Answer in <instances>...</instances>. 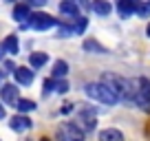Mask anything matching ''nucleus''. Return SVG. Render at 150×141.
Instances as JSON below:
<instances>
[{"label": "nucleus", "mask_w": 150, "mask_h": 141, "mask_svg": "<svg viewBox=\"0 0 150 141\" xmlns=\"http://www.w3.org/2000/svg\"><path fill=\"white\" fill-rule=\"evenodd\" d=\"M66 73H69V64H66V62H55V64H53V77H64Z\"/></svg>", "instance_id": "nucleus-8"}, {"label": "nucleus", "mask_w": 150, "mask_h": 141, "mask_svg": "<svg viewBox=\"0 0 150 141\" xmlns=\"http://www.w3.org/2000/svg\"><path fill=\"white\" fill-rule=\"evenodd\" d=\"M69 88H71V86H69V82H66V80H62V82H55V90H57V93H66Z\"/></svg>", "instance_id": "nucleus-11"}, {"label": "nucleus", "mask_w": 150, "mask_h": 141, "mask_svg": "<svg viewBox=\"0 0 150 141\" xmlns=\"http://www.w3.org/2000/svg\"><path fill=\"white\" fill-rule=\"evenodd\" d=\"M57 137H60V141H84V132L75 123H62L57 130Z\"/></svg>", "instance_id": "nucleus-2"}, {"label": "nucleus", "mask_w": 150, "mask_h": 141, "mask_svg": "<svg viewBox=\"0 0 150 141\" xmlns=\"http://www.w3.org/2000/svg\"><path fill=\"white\" fill-rule=\"evenodd\" d=\"M13 75H16V82H20V84H31L33 77H35V70L27 68V66H18L13 70Z\"/></svg>", "instance_id": "nucleus-3"}, {"label": "nucleus", "mask_w": 150, "mask_h": 141, "mask_svg": "<svg viewBox=\"0 0 150 141\" xmlns=\"http://www.w3.org/2000/svg\"><path fill=\"white\" fill-rule=\"evenodd\" d=\"M0 97H2V102H9V104H16L18 102V88H16L13 84H5L2 86V90H0Z\"/></svg>", "instance_id": "nucleus-4"}, {"label": "nucleus", "mask_w": 150, "mask_h": 141, "mask_svg": "<svg viewBox=\"0 0 150 141\" xmlns=\"http://www.w3.org/2000/svg\"><path fill=\"white\" fill-rule=\"evenodd\" d=\"M97 11H104V13H106V11H108V5H106V2H99V5H97Z\"/></svg>", "instance_id": "nucleus-13"}, {"label": "nucleus", "mask_w": 150, "mask_h": 141, "mask_svg": "<svg viewBox=\"0 0 150 141\" xmlns=\"http://www.w3.org/2000/svg\"><path fill=\"white\" fill-rule=\"evenodd\" d=\"M84 93L88 95L91 99H95V102H99V104H106V106L117 104V99H119L117 95H115L106 84H104V82H93V84H86Z\"/></svg>", "instance_id": "nucleus-1"}, {"label": "nucleus", "mask_w": 150, "mask_h": 141, "mask_svg": "<svg viewBox=\"0 0 150 141\" xmlns=\"http://www.w3.org/2000/svg\"><path fill=\"white\" fill-rule=\"evenodd\" d=\"M11 130H16V132H22V130H29L31 128V119L29 117H24V115H16L13 119H11Z\"/></svg>", "instance_id": "nucleus-5"}, {"label": "nucleus", "mask_w": 150, "mask_h": 141, "mask_svg": "<svg viewBox=\"0 0 150 141\" xmlns=\"http://www.w3.org/2000/svg\"><path fill=\"white\" fill-rule=\"evenodd\" d=\"M16 110L18 113H31V110H35V102H31V99H18L16 102Z\"/></svg>", "instance_id": "nucleus-7"}, {"label": "nucleus", "mask_w": 150, "mask_h": 141, "mask_svg": "<svg viewBox=\"0 0 150 141\" xmlns=\"http://www.w3.org/2000/svg\"><path fill=\"white\" fill-rule=\"evenodd\" d=\"M40 141H49V139H40Z\"/></svg>", "instance_id": "nucleus-16"}, {"label": "nucleus", "mask_w": 150, "mask_h": 141, "mask_svg": "<svg viewBox=\"0 0 150 141\" xmlns=\"http://www.w3.org/2000/svg\"><path fill=\"white\" fill-rule=\"evenodd\" d=\"M5 49L9 53H18V40H16V38H7L5 40Z\"/></svg>", "instance_id": "nucleus-10"}, {"label": "nucleus", "mask_w": 150, "mask_h": 141, "mask_svg": "<svg viewBox=\"0 0 150 141\" xmlns=\"http://www.w3.org/2000/svg\"><path fill=\"white\" fill-rule=\"evenodd\" d=\"M84 49H91V51H97V53H104V49L99 47L97 42H86V44H84Z\"/></svg>", "instance_id": "nucleus-12"}, {"label": "nucleus", "mask_w": 150, "mask_h": 141, "mask_svg": "<svg viewBox=\"0 0 150 141\" xmlns=\"http://www.w3.org/2000/svg\"><path fill=\"white\" fill-rule=\"evenodd\" d=\"M99 141H124V135L117 128H106L99 132Z\"/></svg>", "instance_id": "nucleus-6"}, {"label": "nucleus", "mask_w": 150, "mask_h": 141, "mask_svg": "<svg viewBox=\"0 0 150 141\" xmlns=\"http://www.w3.org/2000/svg\"><path fill=\"white\" fill-rule=\"evenodd\" d=\"M0 119H5V106L0 104Z\"/></svg>", "instance_id": "nucleus-14"}, {"label": "nucleus", "mask_w": 150, "mask_h": 141, "mask_svg": "<svg viewBox=\"0 0 150 141\" xmlns=\"http://www.w3.org/2000/svg\"><path fill=\"white\" fill-rule=\"evenodd\" d=\"M148 38H150V24H148Z\"/></svg>", "instance_id": "nucleus-15"}, {"label": "nucleus", "mask_w": 150, "mask_h": 141, "mask_svg": "<svg viewBox=\"0 0 150 141\" xmlns=\"http://www.w3.org/2000/svg\"><path fill=\"white\" fill-rule=\"evenodd\" d=\"M47 60H49V57L44 55V53H33V55L29 57V62H31L33 68H40L42 64H47Z\"/></svg>", "instance_id": "nucleus-9"}]
</instances>
